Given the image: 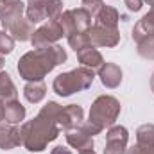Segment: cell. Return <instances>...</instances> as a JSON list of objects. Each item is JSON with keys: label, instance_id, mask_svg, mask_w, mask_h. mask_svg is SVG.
I'll list each match as a JSON object with an SVG mask.
<instances>
[{"label": "cell", "instance_id": "1", "mask_svg": "<svg viewBox=\"0 0 154 154\" xmlns=\"http://www.w3.org/2000/svg\"><path fill=\"white\" fill-rule=\"evenodd\" d=\"M66 50L54 43L47 47H38L34 50L25 52L16 65V70L23 81H43L56 66L66 61Z\"/></svg>", "mask_w": 154, "mask_h": 154}, {"label": "cell", "instance_id": "2", "mask_svg": "<svg viewBox=\"0 0 154 154\" xmlns=\"http://www.w3.org/2000/svg\"><path fill=\"white\" fill-rule=\"evenodd\" d=\"M20 133H22V145L29 152H41L48 147L50 142H54L59 136L61 127L43 113H38L32 120L22 124Z\"/></svg>", "mask_w": 154, "mask_h": 154}, {"label": "cell", "instance_id": "3", "mask_svg": "<svg viewBox=\"0 0 154 154\" xmlns=\"http://www.w3.org/2000/svg\"><path fill=\"white\" fill-rule=\"evenodd\" d=\"M95 81V70L88 66H77L70 72H63L57 77H54L52 90L59 97H70L74 93L88 90Z\"/></svg>", "mask_w": 154, "mask_h": 154}, {"label": "cell", "instance_id": "4", "mask_svg": "<svg viewBox=\"0 0 154 154\" xmlns=\"http://www.w3.org/2000/svg\"><path fill=\"white\" fill-rule=\"evenodd\" d=\"M120 111H122V106H120V100L116 97L99 95L90 106L88 122H91L100 131H104V129H109L111 125H115L116 118L120 116Z\"/></svg>", "mask_w": 154, "mask_h": 154}, {"label": "cell", "instance_id": "5", "mask_svg": "<svg viewBox=\"0 0 154 154\" xmlns=\"http://www.w3.org/2000/svg\"><path fill=\"white\" fill-rule=\"evenodd\" d=\"M65 36L63 32V27L57 20H47L43 25H39L38 29L34 31L32 38H31V43L34 48L38 47H47V45H54L56 41Z\"/></svg>", "mask_w": 154, "mask_h": 154}, {"label": "cell", "instance_id": "6", "mask_svg": "<svg viewBox=\"0 0 154 154\" xmlns=\"http://www.w3.org/2000/svg\"><path fill=\"white\" fill-rule=\"evenodd\" d=\"M88 38H90V45H93V47L113 48L120 43V31L93 22L90 31H88Z\"/></svg>", "mask_w": 154, "mask_h": 154}, {"label": "cell", "instance_id": "7", "mask_svg": "<svg viewBox=\"0 0 154 154\" xmlns=\"http://www.w3.org/2000/svg\"><path fill=\"white\" fill-rule=\"evenodd\" d=\"M129 131L124 125H111L106 133V145L102 154H125Z\"/></svg>", "mask_w": 154, "mask_h": 154}, {"label": "cell", "instance_id": "8", "mask_svg": "<svg viewBox=\"0 0 154 154\" xmlns=\"http://www.w3.org/2000/svg\"><path fill=\"white\" fill-rule=\"evenodd\" d=\"M84 122V111L81 106L77 104H68L61 109V113L57 116V125L63 129V131H70V129H75L81 124Z\"/></svg>", "mask_w": 154, "mask_h": 154}, {"label": "cell", "instance_id": "9", "mask_svg": "<svg viewBox=\"0 0 154 154\" xmlns=\"http://www.w3.org/2000/svg\"><path fill=\"white\" fill-rule=\"evenodd\" d=\"M99 79L102 82L104 88L108 90H115L122 84V79H124V72L122 68L116 65V63H109V61H104V65L99 68Z\"/></svg>", "mask_w": 154, "mask_h": 154}, {"label": "cell", "instance_id": "10", "mask_svg": "<svg viewBox=\"0 0 154 154\" xmlns=\"http://www.w3.org/2000/svg\"><path fill=\"white\" fill-rule=\"evenodd\" d=\"M4 31L14 39V41H31V38H32V34H34L36 29H34V23L32 22H29L27 18L22 16V18L11 22L9 25H5Z\"/></svg>", "mask_w": 154, "mask_h": 154}, {"label": "cell", "instance_id": "11", "mask_svg": "<svg viewBox=\"0 0 154 154\" xmlns=\"http://www.w3.org/2000/svg\"><path fill=\"white\" fill-rule=\"evenodd\" d=\"M22 145V133L20 127L14 124L0 122V149L2 151H13Z\"/></svg>", "mask_w": 154, "mask_h": 154}, {"label": "cell", "instance_id": "12", "mask_svg": "<svg viewBox=\"0 0 154 154\" xmlns=\"http://www.w3.org/2000/svg\"><path fill=\"white\" fill-rule=\"evenodd\" d=\"M25 5L22 0H0V22L2 25H9L11 22L22 18L25 14Z\"/></svg>", "mask_w": 154, "mask_h": 154}, {"label": "cell", "instance_id": "13", "mask_svg": "<svg viewBox=\"0 0 154 154\" xmlns=\"http://www.w3.org/2000/svg\"><path fill=\"white\" fill-rule=\"evenodd\" d=\"M65 138H66V143L72 149H75L77 152L86 151V149H93V136L88 134L81 125L75 127V129L65 131Z\"/></svg>", "mask_w": 154, "mask_h": 154}, {"label": "cell", "instance_id": "14", "mask_svg": "<svg viewBox=\"0 0 154 154\" xmlns=\"http://www.w3.org/2000/svg\"><path fill=\"white\" fill-rule=\"evenodd\" d=\"M131 36H133L134 41H140V39L147 38V36H154V4L151 5L149 13H145L136 22V25L133 27Z\"/></svg>", "mask_w": 154, "mask_h": 154}, {"label": "cell", "instance_id": "15", "mask_svg": "<svg viewBox=\"0 0 154 154\" xmlns=\"http://www.w3.org/2000/svg\"><path fill=\"white\" fill-rule=\"evenodd\" d=\"M75 54H77V59H79L81 66H88V68H91V70H99V68L104 65L102 54H100L99 48L93 47V45H88V47L81 48Z\"/></svg>", "mask_w": 154, "mask_h": 154}, {"label": "cell", "instance_id": "16", "mask_svg": "<svg viewBox=\"0 0 154 154\" xmlns=\"http://www.w3.org/2000/svg\"><path fill=\"white\" fill-rule=\"evenodd\" d=\"M47 95V84L43 81H29L23 86V97L31 104H39Z\"/></svg>", "mask_w": 154, "mask_h": 154}, {"label": "cell", "instance_id": "17", "mask_svg": "<svg viewBox=\"0 0 154 154\" xmlns=\"http://www.w3.org/2000/svg\"><path fill=\"white\" fill-rule=\"evenodd\" d=\"M72 13V22H74V29H75V34L79 32H88L90 27H91V13L86 9V7H75V9H70ZM74 36V34H72Z\"/></svg>", "mask_w": 154, "mask_h": 154}, {"label": "cell", "instance_id": "18", "mask_svg": "<svg viewBox=\"0 0 154 154\" xmlns=\"http://www.w3.org/2000/svg\"><path fill=\"white\" fill-rule=\"evenodd\" d=\"M25 115H27V109H25V106L18 99L5 102V116H4V122L16 125V124H20V122L25 120Z\"/></svg>", "mask_w": 154, "mask_h": 154}, {"label": "cell", "instance_id": "19", "mask_svg": "<svg viewBox=\"0 0 154 154\" xmlns=\"http://www.w3.org/2000/svg\"><path fill=\"white\" fill-rule=\"evenodd\" d=\"M93 18H95V23H100V25H106V27H111V29H118L120 13L116 11L115 7L104 4V5L100 7V11H99Z\"/></svg>", "mask_w": 154, "mask_h": 154}, {"label": "cell", "instance_id": "20", "mask_svg": "<svg viewBox=\"0 0 154 154\" xmlns=\"http://www.w3.org/2000/svg\"><path fill=\"white\" fill-rule=\"evenodd\" d=\"M0 99L2 100H16L18 99V90L13 82L11 75L7 72H0Z\"/></svg>", "mask_w": 154, "mask_h": 154}, {"label": "cell", "instance_id": "21", "mask_svg": "<svg viewBox=\"0 0 154 154\" xmlns=\"http://www.w3.org/2000/svg\"><path fill=\"white\" fill-rule=\"evenodd\" d=\"M136 52L140 57L147 61H154V36H147V38L136 41Z\"/></svg>", "mask_w": 154, "mask_h": 154}, {"label": "cell", "instance_id": "22", "mask_svg": "<svg viewBox=\"0 0 154 154\" xmlns=\"http://www.w3.org/2000/svg\"><path fill=\"white\" fill-rule=\"evenodd\" d=\"M136 143L154 145V124H143L136 129Z\"/></svg>", "mask_w": 154, "mask_h": 154}, {"label": "cell", "instance_id": "23", "mask_svg": "<svg viewBox=\"0 0 154 154\" xmlns=\"http://www.w3.org/2000/svg\"><path fill=\"white\" fill-rule=\"evenodd\" d=\"M63 0H48L45 5V13H47V20H57L63 14Z\"/></svg>", "mask_w": 154, "mask_h": 154}, {"label": "cell", "instance_id": "24", "mask_svg": "<svg viewBox=\"0 0 154 154\" xmlns=\"http://www.w3.org/2000/svg\"><path fill=\"white\" fill-rule=\"evenodd\" d=\"M68 39V45H70V48H74L75 52H79L81 48H84V47H88L90 45V38H88V32H79V34H74V36H70Z\"/></svg>", "mask_w": 154, "mask_h": 154}, {"label": "cell", "instance_id": "25", "mask_svg": "<svg viewBox=\"0 0 154 154\" xmlns=\"http://www.w3.org/2000/svg\"><path fill=\"white\" fill-rule=\"evenodd\" d=\"M14 50V39L11 38L5 31H0V56L11 54Z\"/></svg>", "mask_w": 154, "mask_h": 154}, {"label": "cell", "instance_id": "26", "mask_svg": "<svg viewBox=\"0 0 154 154\" xmlns=\"http://www.w3.org/2000/svg\"><path fill=\"white\" fill-rule=\"evenodd\" d=\"M125 154H154V145H142V143H134L133 147H129Z\"/></svg>", "mask_w": 154, "mask_h": 154}, {"label": "cell", "instance_id": "27", "mask_svg": "<svg viewBox=\"0 0 154 154\" xmlns=\"http://www.w3.org/2000/svg\"><path fill=\"white\" fill-rule=\"evenodd\" d=\"M102 5H104V0H82V7H86L91 13V16H95Z\"/></svg>", "mask_w": 154, "mask_h": 154}, {"label": "cell", "instance_id": "28", "mask_svg": "<svg viewBox=\"0 0 154 154\" xmlns=\"http://www.w3.org/2000/svg\"><path fill=\"white\" fill-rule=\"evenodd\" d=\"M124 4L131 13H138L143 7V0H124Z\"/></svg>", "mask_w": 154, "mask_h": 154}, {"label": "cell", "instance_id": "29", "mask_svg": "<svg viewBox=\"0 0 154 154\" xmlns=\"http://www.w3.org/2000/svg\"><path fill=\"white\" fill-rule=\"evenodd\" d=\"M47 2H48V0H27V5H25V7H31V9H43V11H45Z\"/></svg>", "mask_w": 154, "mask_h": 154}, {"label": "cell", "instance_id": "30", "mask_svg": "<svg viewBox=\"0 0 154 154\" xmlns=\"http://www.w3.org/2000/svg\"><path fill=\"white\" fill-rule=\"evenodd\" d=\"M50 154H74L68 147H63V145H57V147H54L52 151H50Z\"/></svg>", "mask_w": 154, "mask_h": 154}, {"label": "cell", "instance_id": "31", "mask_svg": "<svg viewBox=\"0 0 154 154\" xmlns=\"http://www.w3.org/2000/svg\"><path fill=\"white\" fill-rule=\"evenodd\" d=\"M4 116H5V102L0 99V122H4Z\"/></svg>", "mask_w": 154, "mask_h": 154}, {"label": "cell", "instance_id": "32", "mask_svg": "<svg viewBox=\"0 0 154 154\" xmlns=\"http://www.w3.org/2000/svg\"><path fill=\"white\" fill-rule=\"evenodd\" d=\"M79 154H97V152H95L93 149H86V151H81Z\"/></svg>", "mask_w": 154, "mask_h": 154}, {"label": "cell", "instance_id": "33", "mask_svg": "<svg viewBox=\"0 0 154 154\" xmlns=\"http://www.w3.org/2000/svg\"><path fill=\"white\" fill-rule=\"evenodd\" d=\"M4 65H5V61H4V57H2V56H0V72H2V70H4Z\"/></svg>", "mask_w": 154, "mask_h": 154}, {"label": "cell", "instance_id": "34", "mask_svg": "<svg viewBox=\"0 0 154 154\" xmlns=\"http://www.w3.org/2000/svg\"><path fill=\"white\" fill-rule=\"evenodd\" d=\"M143 2H145V4H149V5H152V4H154V0H143Z\"/></svg>", "mask_w": 154, "mask_h": 154}]
</instances>
